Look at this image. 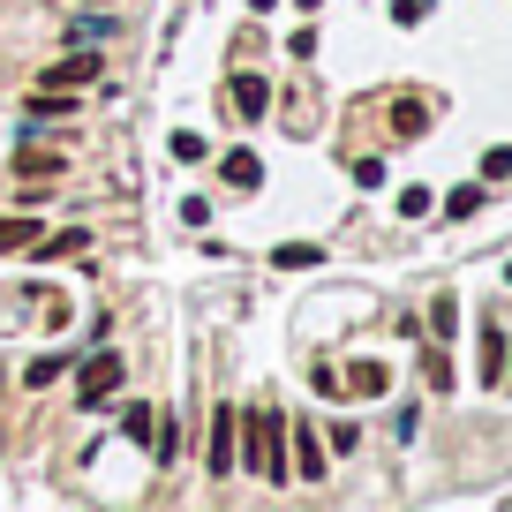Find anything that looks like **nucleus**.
<instances>
[{
    "mask_svg": "<svg viewBox=\"0 0 512 512\" xmlns=\"http://www.w3.org/2000/svg\"><path fill=\"white\" fill-rule=\"evenodd\" d=\"M241 475H264V482H287V422L272 415V407H241Z\"/></svg>",
    "mask_w": 512,
    "mask_h": 512,
    "instance_id": "f257e3e1",
    "label": "nucleus"
},
{
    "mask_svg": "<svg viewBox=\"0 0 512 512\" xmlns=\"http://www.w3.org/2000/svg\"><path fill=\"white\" fill-rule=\"evenodd\" d=\"M121 377H128V369H121V354H106V347H98V354H83V369H76V400H83V407L113 400V392H121Z\"/></svg>",
    "mask_w": 512,
    "mask_h": 512,
    "instance_id": "f03ea898",
    "label": "nucleus"
},
{
    "mask_svg": "<svg viewBox=\"0 0 512 512\" xmlns=\"http://www.w3.org/2000/svg\"><path fill=\"white\" fill-rule=\"evenodd\" d=\"M234 460H241V407H219L211 437H204V467L211 475H234Z\"/></svg>",
    "mask_w": 512,
    "mask_h": 512,
    "instance_id": "7ed1b4c3",
    "label": "nucleus"
},
{
    "mask_svg": "<svg viewBox=\"0 0 512 512\" xmlns=\"http://www.w3.org/2000/svg\"><path fill=\"white\" fill-rule=\"evenodd\" d=\"M339 392H354V400H384V392H392V362H377V354L347 362V369H339Z\"/></svg>",
    "mask_w": 512,
    "mask_h": 512,
    "instance_id": "20e7f679",
    "label": "nucleus"
},
{
    "mask_svg": "<svg viewBox=\"0 0 512 512\" xmlns=\"http://www.w3.org/2000/svg\"><path fill=\"white\" fill-rule=\"evenodd\" d=\"M226 106H234V121H264V113H272V83L241 68V76L226 83Z\"/></svg>",
    "mask_w": 512,
    "mask_h": 512,
    "instance_id": "39448f33",
    "label": "nucleus"
},
{
    "mask_svg": "<svg viewBox=\"0 0 512 512\" xmlns=\"http://www.w3.org/2000/svg\"><path fill=\"white\" fill-rule=\"evenodd\" d=\"M384 128H392V136H400V144H415V136H430V98H392V106H384Z\"/></svg>",
    "mask_w": 512,
    "mask_h": 512,
    "instance_id": "423d86ee",
    "label": "nucleus"
},
{
    "mask_svg": "<svg viewBox=\"0 0 512 512\" xmlns=\"http://www.w3.org/2000/svg\"><path fill=\"white\" fill-rule=\"evenodd\" d=\"M287 475H302V482H324V445H317V430H302V422L287 430Z\"/></svg>",
    "mask_w": 512,
    "mask_h": 512,
    "instance_id": "0eeeda50",
    "label": "nucleus"
},
{
    "mask_svg": "<svg viewBox=\"0 0 512 512\" xmlns=\"http://www.w3.org/2000/svg\"><path fill=\"white\" fill-rule=\"evenodd\" d=\"M38 83H46V91H83V83H98V53H68V61H53Z\"/></svg>",
    "mask_w": 512,
    "mask_h": 512,
    "instance_id": "6e6552de",
    "label": "nucleus"
},
{
    "mask_svg": "<svg viewBox=\"0 0 512 512\" xmlns=\"http://www.w3.org/2000/svg\"><path fill=\"white\" fill-rule=\"evenodd\" d=\"M475 377L482 384H505V362H512V347H505V332H497V324H482V339H475Z\"/></svg>",
    "mask_w": 512,
    "mask_h": 512,
    "instance_id": "1a4fd4ad",
    "label": "nucleus"
},
{
    "mask_svg": "<svg viewBox=\"0 0 512 512\" xmlns=\"http://www.w3.org/2000/svg\"><path fill=\"white\" fill-rule=\"evenodd\" d=\"M219 181H226V189H234V196H249L256 181H264V166H256V151H226V159H219Z\"/></svg>",
    "mask_w": 512,
    "mask_h": 512,
    "instance_id": "9d476101",
    "label": "nucleus"
},
{
    "mask_svg": "<svg viewBox=\"0 0 512 512\" xmlns=\"http://www.w3.org/2000/svg\"><path fill=\"white\" fill-rule=\"evenodd\" d=\"M38 234H46V226H38L31 211H8V219H0V256H23Z\"/></svg>",
    "mask_w": 512,
    "mask_h": 512,
    "instance_id": "9b49d317",
    "label": "nucleus"
},
{
    "mask_svg": "<svg viewBox=\"0 0 512 512\" xmlns=\"http://www.w3.org/2000/svg\"><path fill=\"white\" fill-rule=\"evenodd\" d=\"M31 249H38V264H61V256H83V249H91V234H83V226H61V234L31 241Z\"/></svg>",
    "mask_w": 512,
    "mask_h": 512,
    "instance_id": "f8f14e48",
    "label": "nucleus"
},
{
    "mask_svg": "<svg viewBox=\"0 0 512 512\" xmlns=\"http://www.w3.org/2000/svg\"><path fill=\"white\" fill-rule=\"evenodd\" d=\"M16 174L31 181V189H46V181L61 174V151H16Z\"/></svg>",
    "mask_w": 512,
    "mask_h": 512,
    "instance_id": "ddd939ff",
    "label": "nucleus"
},
{
    "mask_svg": "<svg viewBox=\"0 0 512 512\" xmlns=\"http://www.w3.org/2000/svg\"><path fill=\"white\" fill-rule=\"evenodd\" d=\"M272 264L279 272H309V264H324V249L317 241H287V249H272Z\"/></svg>",
    "mask_w": 512,
    "mask_h": 512,
    "instance_id": "4468645a",
    "label": "nucleus"
},
{
    "mask_svg": "<svg viewBox=\"0 0 512 512\" xmlns=\"http://www.w3.org/2000/svg\"><path fill=\"white\" fill-rule=\"evenodd\" d=\"M61 369H68V354H31V362H23V384H31V392H46Z\"/></svg>",
    "mask_w": 512,
    "mask_h": 512,
    "instance_id": "2eb2a0df",
    "label": "nucleus"
},
{
    "mask_svg": "<svg viewBox=\"0 0 512 512\" xmlns=\"http://www.w3.org/2000/svg\"><path fill=\"white\" fill-rule=\"evenodd\" d=\"M430 332H437V339L460 332V302H452V294H437V302H430Z\"/></svg>",
    "mask_w": 512,
    "mask_h": 512,
    "instance_id": "dca6fc26",
    "label": "nucleus"
},
{
    "mask_svg": "<svg viewBox=\"0 0 512 512\" xmlns=\"http://www.w3.org/2000/svg\"><path fill=\"white\" fill-rule=\"evenodd\" d=\"M422 384H430V392H445V384H452V354H445V347L422 354Z\"/></svg>",
    "mask_w": 512,
    "mask_h": 512,
    "instance_id": "f3484780",
    "label": "nucleus"
},
{
    "mask_svg": "<svg viewBox=\"0 0 512 512\" xmlns=\"http://www.w3.org/2000/svg\"><path fill=\"white\" fill-rule=\"evenodd\" d=\"M482 181H512V144H490V151H482Z\"/></svg>",
    "mask_w": 512,
    "mask_h": 512,
    "instance_id": "a211bd4d",
    "label": "nucleus"
},
{
    "mask_svg": "<svg viewBox=\"0 0 512 512\" xmlns=\"http://www.w3.org/2000/svg\"><path fill=\"white\" fill-rule=\"evenodd\" d=\"M204 151H211V144H204V136H196V128H181V136H174V159H181V166H196V159H204Z\"/></svg>",
    "mask_w": 512,
    "mask_h": 512,
    "instance_id": "6ab92c4d",
    "label": "nucleus"
},
{
    "mask_svg": "<svg viewBox=\"0 0 512 512\" xmlns=\"http://www.w3.org/2000/svg\"><path fill=\"white\" fill-rule=\"evenodd\" d=\"M430 211V189H400V219H422Z\"/></svg>",
    "mask_w": 512,
    "mask_h": 512,
    "instance_id": "aec40b11",
    "label": "nucleus"
},
{
    "mask_svg": "<svg viewBox=\"0 0 512 512\" xmlns=\"http://www.w3.org/2000/svg\"><path fill=\"white\" fill-rule=\"evenodd\" d=\"M475 204H482V189H452V196H445V211H452V219H467Z\"/></svg>",
    "mask_w": 512,
    "mask_h": 512,
    "instance_id": "412c9836",
    "label": "nucleus"
},
{
    "mask_svg": "<svg viewBox=\"0 0 512 512\" xmlns=\"http://www.w3.org/2000/svg\"><path fill=\"white\" fill-rule=\"evenodd\" d=\"M309 384H317V392H339V362H309Z\"/></svg>",
    "mask_w": 512,
    "mask_h": 512,
    "instance_id": "4be33fe9",
    "label": "nucleus"
},
{
    "mask_svg": "<svg viewBox=\"0 0 512 512\" xmlns=\"http://www.w3.org/2000/svg\"><path fill=\"white\" fill-rule=\"evenodd\" d=\"M324 437H332V452H354V445H362V430H354V422H332Z\"/></svg>",
    "mask_w": 512,
    "mask_h": 512,
    "instance_id": "5701e85b",
    "label": "nucleus"
},
{
    "mask_svg": "<svg viewBox=\"0 0 512 512\" xmlns=\"http://www.w3.org/2000/svg\"><path fill=\"white\" fill-rule=\"evenodd\" d=\"M430 16V0H392V23H422Z\"/></svg>",
    "mask_w": 512,
    "mask_h": 512,
    "instance_id": "b1692460",
    "label": "nucleus"
},
{
    "mask_svg": "<svg viewBox=\"0 0 512 512\" xmlns=\"http://www.w3.org/2000/svg\"><path fill=\"white\" fill-rule=\"evenodd\" d=\"M249 8H256V16H272V8H279V0H249Z\"/></svg>",
    "mask_w": 512,
    "mask_h": 512,
    "instance_id": "393cba45",
    "label": "nucleus"
},
{
    "mask_svg": "<svg viewBox=\"0 0 512 512\" xmlns=\"http://www.w3.org/2000/svg\"><path fill=\"white\" fill-rule=\"evenodd\" d=\"M83 8H106V0H83Z\"/></svg>",
    "mask_w": 512,
    "mask_h": 512,
    "instance_id": "a878e982",
    "label": "nucleus"
},
{
    "mask_svg": "<svg viewBox=\"0 0 512 512\" xmlns=\"http://www.w3.org/2000/svg\"><path fill=\"white\" fill-rule=\"evenodd\" d=\"M505 384H512V362H505Z\"/></svg>",
    "mask_w": 512,
    "mask_h": 512,
    "instance_id": "bb28decb",
    "label": "nucleus"
}]
</instances>
